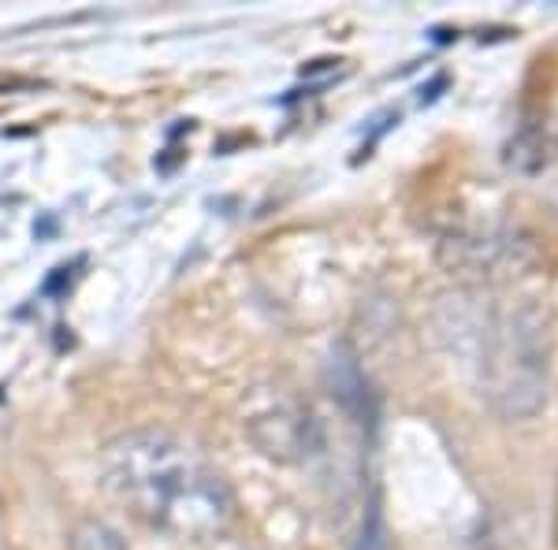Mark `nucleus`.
<instances>
[{"label": "nucleus", "mask_w": 558, "mask_h": 550, "mask_svg": "<svg viewBox=\"0 0 558 550\" xmlns=\"http://www.w3.org/2000/svg\"><path fill=\"white\" fill-rule=\"evenodd\" d=\"M105 487L131 517L175 539L216 536L235 513L228 480L165 428H138L105 450Z\"/></svg>", "instance_id": "obj_1"}, {"label": "nucleus", "mask_w": 558, "mask_h": 550, "mask_svg": "<svg viewBox=\"0 0 558 550\" xmlns=\"http://www.w3.org/2000/svg\"><path fill=\"white\" fill-rule=\"evenodd\" d=\"M439 342L499 417H533L547 402V331L533 309L458 294L439 309Z\"/></svg>", "instance_id": "obj_2"}, {"label": "nucleus", "mask_w": 558, "mask_h": 550, "mask_svg": "<svg viewBox=\"0 0 558 550\" xmlns=\"http://www.w3.org/2000/svg\"><path fill=\"white\" fill-rule=\"evenodd\" d=\"M246 436L254 439V447L265 457L276 462H291L299 454H310L313 436H317V424L305 410H299L294 402H276V405H260L242 420Z\"/></svg>", "instance_id": "obj_3"}, {"label": "nucleus", "mask_w": 558, "mask_h": 550, "mask_svg": "<svg viewBox=\"0 0 558 550\" xmlns=\"http://www.w3.org/2000/svg\"><path fill=\"white\" fill-rule=\"evenodd\" d=\"M328 387L336 394V402L343 405V413H350L357 424H373L376 420V399L368 391V380L357 365V357L350 354L347 346H336L331 350V360H328Z\"/></svg>", "instance_id": "obj_4"}, {"label": "nucleus", "mask_w": 558, "mask_h": 550, "mask_svg": "<svg viewBox=\"0 0 558 550\" xmlns=\"http://www.w3.org/2000/svg\"><path fill=\"white\" fill-rule=\"evenodd\" d=\"M71 550H128L123 536L116 528H108L105 521H78L71 528Z\"/></svg>", "instance_id": "obj_5"}, {"label": "nucleus", "mask_w": 558, "mask_h": 550, "mask_svg": "<svg viewBox=\"0 0 558 550\" xmlns=\"http://www.w3.org/2000/svg\"><path fill=\"white\" fill-rule=\"evenodd\" d=\"M350 550H391V531H387V521H384V510L380 502H368L365 513H362V528H357L354 543Z\"/></svg>", "instance_id": "obj_6"}]
</instances>
